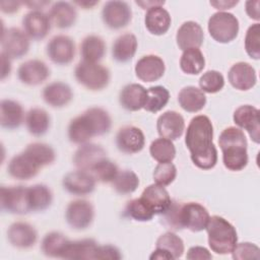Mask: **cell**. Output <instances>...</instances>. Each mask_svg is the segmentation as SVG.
I'll list each match as a JSON object with an SVG mask.
<instances>
[{
    "mask_svg": "<svg viewBox=\"0 0 260 260\" xmlns=\"http://www.w3.org/2000/svg\"><path fill=\"white\" fill-rule=\"evenodd\" d=\"M259 5H260L259 0H255V1L250 0V1H247L246 4H245V6H246L245 10H246L247 15H248L250 18H252V19H254V20H256V21H258V20L260 19Z\"/></svg>",
    "mask_w": 260,
    "mask_h": 260,
    "instance_id": "52",
    "label": "cell"
},
{
    "mask_svg": "<svg viewBox=\"0 0 260 260\" xmlns=\"http://www.w3.org/2000/svg\"><path fill=\"white\" fill-rule=\"evenodd\" d=\"M51 22L58 28L65 29L71 27L77 18L75 7L66 1L55 2L49 11Z\"/></svg>",
    "mask_w": 260,
    "mask_h": 260,
    "instance_id": "30",
    "label": "cell"
},
{
    "mask_svg": "<svg viewBox=\"0 0 260 260\" xmlns=\"http://www.w3.org/2000/svg\"><path fill=\"white\" fill-rule=\"evenodd\" d=\"M94 208L92 204L84 199L71 201L65 211L67 223L74 230L82 231L87 229L93 221Z\"/></svg>",
    "mask_w": 260,
    "mask_h": 260,
    "instance_id": "10",
    "label": "cell"
},
{
    "mask_svg": "<svg viewBox=\"0 0 260 260\" xmlns=\"http://www.w3.org/2000/svg\"><path fill=\"white\" fill-rule=\"evenodd\" d=\"M24 151L30 154L34 159L41 166V168L53 164L56 158V153L52 146L42 142H34L28 144Z\"/></svg>",
    "mask_w": 260,
    "mask_h": 260,
    "instance_id": "44",
    "label": "cell"
},
{
    "mask_svg": "<svg viewBox=\"0 0 260 260\" xmlns=\"http://www.w3.org/2000/svg\"><path fill=\"white\" fill-rule=\"evenodd\" d=\"M239 3V1H234V0H217V1H210L209 4L213 6L215 9L219 11H224L228 9L233 8Z\"/></svg>",
    "mask_w": 260,
    "mask_h": 260,
    "instance_id": "53",
    "label": "cell"
},
{
    "mask_svg": "<svg viewBox=\"0 0 260 260\" xmlns=\"http://www.w3.org/2000/svg\"><path fill=\"white\" fill-rule=\"evenodd\" d=\"M99 244L93 239H82L69 241L64 251L62 259L82 260L94 259Z\"/></svg>",
    "mask_w": 260,
    "mask_h": 260,
    "instance_id": "31",
    "label": "cell"
},
{
    "mask_svg": "<svg viewBox=\"0 0 260 260\" xmlns=\"http://www.w3.org/2000/svg\"><path fill=\"white\" fill-rule=\"evenodd\" d=\"M137 47H138V42L135 35L131 32L123 34L119 36L113 44V47H112L113 59L119 63H126L134 57L137 51Z\"/></svg>",
    "mask_w": 260,
    "mask_h": 260,
    "instance_id": "32",
    "label": "cell"
},
{
    "mask_svg": "<svg viewBox=\"0 0 260 260\" xmlns=\"http://www.w3.org/2000/svg\"><path fill=\"white\" fill-rule=\"evenodd\" d=\"M112 118L103 108L92 107L72 119L68 125V138L75 144L88 142L94 136H102L111 130Z\"/></svg>",
    "mask_w": 260,
    "mask_h": 260,
    "instance_id": "2",
    "label": "cell"
},
{
    "mask_svg": "<svg viewBox=\"0 0 260 260\" xmlns=\"http://www.w3.org/2000/svg\"><path fill=\"white\" fill-rule=\"evenodd\" d=\"M170 100L169 90L162 85L151 86L147 89L146 100L143 109L150 113H157L162 110Z\"/></svg>",
    "mask_w": 260,
    "mask_h": 260,
    "instance_id": "39",
    "label": "cell"
},
{
    "mask_svg": "<svg viewBox=\"0 0 260 260\" xmlns=\"http://www.w3.org/2000/svg\"><path fill=\"white\" fill-rule=\"evenodd\" d=\"M137 5H139L142 9H149L154 6H164L165 1H135Z\"/></svg>",
    "mask_w": 260,
    "mask_h": 260,
    "instance_id": "57",
    "label": "cell"
},
{
    "mask_svg": "<svg viewBox=\"0 0 260 260\" xmlns=\"http://www.w3.org/2000/svg\"><path fill=\"white\" fill-rule=\"evenodd\" d=\"M210 37L219 44H228L234 41L240 29L238 18L230 12L218 11L213 13L207 23Z\"/></svg>",
    "mask_w": 260,
    "mask_h": 260,
    "instance_id": "7",
    "label": "cell"
},
{
    "mask_svg": "<svg viewBox=\"0 0 260 260\" xmlns=\"http://www.w3.org/2000/svg\"><path fill=\"white\" fill-rule=\"evenodd\" d=\"M180 107L188 113H197L206 105V96L204 92L196 86H185L178 94Z\"/></svg>",
    "mask_w": 260,
    "mask_h": 260,
    "instance_id": "33",
    "label": "cell"
},
{
    "mask_svg": "<svg viewBox=\"0 0 260 260\" xmlns=\"http://www.w3.org/2000/svg\"><path fill=\"white\" fill-rule=\"evenodd\" d=\"M218 144L222 152L223 166L233 172H239L248 164L247 139L242 129L228 127L219 135Z\"/></svg>",
    "mask_w": 260,
    "mask_h": 260,
    "instance_id": "4",
    "label": "cell"
},
{
    "mask_svg": "<svg viewBox=\"0 0 260 260\" xmlns=\"http://www.w3.org/2000/svg\"><path fill=\"white\" fill-rule=\"evenodd\" d=\"M155 214H164L172 204L169 192L164 186L151 184L147 186L140 196Z\"/></svg>",
    "mask_w": 260,
    "mask_h": 260,
    "instance_id": "26",
    "label": "cell"
},
{
    "mask_svg": "<svg viewBox=\"0 0 260 260\" xmlns=\"http://www.w3.org/2000/svg\"><path fill=\"white\" fill-rule=\"evenodd\" d=\"M96 180L86 171H73L66 174L62 180L63 188L70 194L83 196L90 194L95 188Z\"/></svg>",
    "mask_w": 260,
    "mask_h": 260,
    "instance_id": "15",
    "label": "cell"
},
{
    "mask_svg": "<svg viewBox=\"0 0 260 260\" xmlns=\"http://www.w3.org/2000/svg\"><path fill=\"white\" fill-rule=\"evenodd\" d=\"M50 76V69L47 64L39 59L27 60L20 64L17 69L18 79L26 85H39Z\"/></svg>",
    "mask_w": 260,
    "mask_h": 260,
    "instance_id": "19",
    "label": "cell"
},
{
    "mask_svg": "<svg viewBox=\"0 0 260 260\" xmlns=\"http://www.w3.org/2000/svg\"><path fill=\"white\" fill-rule=\"evenodd\" d=\"M228 78L231 85L238 90H249L257 82L254 67L247 62H237L229 70Z\"/></svg>",
    "mask_w": 260,
    "mask_h": 260,
    "instance_id": "23",
    "label": "cell"
},
{
    "mask_svg": "<svg viewBox=\"0 0 260 260\" xmlns=\"http://www.w3.org/2000/svg\"><path fill=\"white\" fill-rule=\"evenodd\" d=\"M155 248H159L168 252L173 259L182 257L185 251L184 241L173 232H167L160 235L156 240Z\"/></svg>",
    "mask_w": 260,
    "mask_h": 260,
    "instance_id": "41",
    "label": "cell"
},
{
    "mask_svg": "<svg viewBox=\"0 0 260 260\" xmlns=\"http://www.w3.org/2000/svg\"><path fill=\"white\" fill-rule=\"evenodd\" d=\"M162 216L168 226L176 231L187 229L193 233L205 230L210 217L207 209L198 202L180 203L175 201H172Z\"/></svg>",
    "mask_w": 260,
    "mask_h": 260,
    "instance_id": "3",
    "label": "cell"
},
{
    "mask_svg": "<svg viewBox=\"0 0 260 260\" xmlns=\"http://www.w3.org/2000/svg\"><path fill=\"white\" fill-rule=\"evenodd\" d=\"M74 76L79 84L92 91L104 89L111 79V74L107 67L86 61H80L76 65Z\"/></svg>",
    "mask_w": 260,
    "mask_h": 260,
    "instance_id": "6",
    "label": "cell"
},
{
    "mask_svg": "<svg viewBox=\"0 0 260 260\" xmlns=\"http://www.w3.org/2000/svg\"><path fill=\"white\" fill-rule=\"evenodd\" d=\"M177 177V168L172 162H158L153 171V181L160 186L172 184Z\"/></svg>",
    "mask_w": 260,
    "mask_h": 260,
    "instance_id": "48",
    "label": "cell"
},
{
    "mask_svg": "<svg viewBox=\"0 0 260 260\" xmlns=\"http://www.w3.org/2000/svg\"><path fill=\"white\" fill-rule=\"evenodd\" d=\"M135 75L144 82H153L160 79L166 71L164 60L154 54L141 57L135 65Z\"/></svg>",
    "mask_w": 260,
    "mask_h": 260,
    "instance_id": "16",
    "label": "cell"
},
{
    "mask_svg": "<svg viewBox=\"0 0 260 260\" xmlns=\"http://www.w3.org/2000/svg\"><path fill=\"white\" fill-rule=\"evenodd\" d=\"M24 118L22 106L13 100H2L0 104V124L2 128L13 130L18 128Z\"/></svg>",
    "mask_w": 260,
    "mask_h": 260,
    "instance_id": "29",
    "label": "cell"
},
{
    "mask_svg": "<svg viewBox=\"0 0 260 260\" xmlns=\"http://www.w3.org/2000/svg\"><path fill=\"white\" fill-rule=\"evenodd\" d=\"M27 196L30 211H44L51 206L53 201L51 189L44 184L27 187Z\"/></svg>",
    "mask_w": 260,
    "mask_h": 260,
    "instance_id": "37",
    "label": "cell"
},
{
    "mask_svg": "<svg viewBox=\"0 0 260 260\" xmlns=\"http://www.w3.org/2000/svg\"><path fill=\"white\" fill-rule=\"evenodd\" d=\"M42 95L45 103L53 108H63L73 99L71 87L61 81H54L47 84L43 89Z\"/></svg>",
    "mask_w": 260,
    "mask_h": 260,
    "instance_id": "25",
    "label": "cell"
},
{
    "mask_svg": "<svg viewBox=\"0 0 260 260\" xmlns=\"http://www.w3.org/2000/svg\"><path fill=\"white\" fill-rule=\"evenodd\" d=\"M234 123L240 129L246 130L255 143L260 142L259 110L251 105H243L236 109L233 115Z\"/></svg>",
    "mask_w": 260,
    "mask_h": 260,
    "instance_id": "14",
    "label": "cell"
},
{
    "mask_svg": "<svg viewBox=\"0 0 260 260\" xmlns=\"http://www.w3.org/2000/svg\"><path fill=\"white\" fill-rule=\"evenodd\" d=\"M27 131L34 136H43L50 128L51 118L48 112L42 108H31L24 118Z\"/></svg>",
    "mask_w": 260,
    "mask_h": 260,
    "instance_id": "34",
    "label": "cell"
},
{
    "mask_svg": "<svg viewBox=\"0 0 260 260\" xmlns=\"http://www.w3.org/2000/svg\"><path fill=\"white\" fill-rule=\"evenodd\" d=\"M147 89L138 83L126 84L119 93V103L127 111L136 112L143 109Z\"/></svg>",
    "mask_w": 260,
    "mask_h": 260,
    "instance_id": "27",
    "label": "cell"
},
{
    "mask_svg": "<svg viewBox=\"0 0 260 260\" xmlns=\"http://www.w3.org/2000/svg\"><path fill=\"white\" fill-rule=\"evenodd\" d=\"M245 50L250 58L260 59V24L258 22L250 25L246 31Z\"/></svg>",
    "mask_w": 260,
    "mask_h": 260,
    "instance_id": "47",
    "label": "cell"
},
{
    "mask_svg": "<svg viewBox=\"0 0 260 260\" xmlns=\"http://www.w3.org/2000/svg\"><path fill=\"white\" fill-rule=\"evenodd\" d=\"M186 258L189 260H208L212 258V255L205 247L193 246L187 251Z\"/></svg>",
    "mask_w": 260,
    "mask_h": 260,
    "instance_id": "51",
    "label": "cell"
},
{
    "mask_svg": "<svg viewBox=\"0 0 260 260\" xmlns=\"http://www.w3.org/2000/svg\"><path fill=\"white\" fill-rule=\"evenodd\" d=\"M154 214L153 210L141 197L128 201L124 208V215L136 221H149Z\"/></svg>",
    "mask_w": 260,
    "mask_h": 260,
    "instance_id": "42",
    "label": "cell"
},
{
    "mask_svg": "<svg viewBox=\"0 0 260 260\" xmlns=\"http://www.w3.org/2000/svg\"><path fill=\"white\" fill-rule=\"evenodd\" d=\"M115 142L121 152L133 154L143 149L145 137L140 128L133 125H126L118 130Z\"/></svg>",
    "mask_w": 260,
    "mask_h": 260,
    "instance_id": "13",
    "label": "cell"
},
{
    "mask_svg": "<svg viewBox=\"0 0 260 260\" xmlns=\"http://www.w3.org/2000/svg\"><path fill=\"white\" fill-rule=\"evenodd\" d=\"M74 3L84 9H88V8H92L93 6L99 4V1H75Z\"/></svg>",
    "mask_w": 260,
    "mask_h": 260,
    "instance_id": "59",
    "label": "cell"
},
{
    "mask_svg": "<svg viewBox=\"0 0 260 260\" xmlns=\"http://www.w3.org/2000/svg\"><path fill=\"white\" fill-rule=\"evenodd\" d=\"M119 170L117 165L108 157L99 161L89 172L96 181L102 183H112L117 176Z\"/></svg>",
    "mask_w": 260,
    "mask_h": 260,
    "instance_id": "45",
    "label": "cell"
},
{
    "mask_svg": "<svg viewBox=\"0 0 260 260\" xmlns=\"http://www.w3.org/2000/svg\"><path fill=\"white\" fill-rule=\"evenodd\" d=\"M149 259L150 260H172L173 257L168 252L159 248H155V250L150 254Z\"/></svg>",
    "mask_w": 260,
    "mask_h": 260,
    "instance_id": "56",
    "label": "cell"
},
{
    "mask_svg": "<svg viewBox=\"0 0 260 260\" xmlns=\"http://www.w3.org/2000/svg\"><path fill=\"white\" fill-rule=\"evenodd\" d=\"M205 67V58L198 48H191L183 51L180 58L181 70L189 75L199 74Z\"/></svg>",
    "mask_w": 260,
    "mask_h": 260,
    "instance_id": "38",
    "label": "cell"
},
{
    "mask_svg": "<svg viewBox=\"0 0 260 260\" xmlns=\"http://www.w3.org/2000/svg\"><path fill=\"white\" fill-rule=\"evenodd\" d=\"M106 54V43L96 35L85 37L80 44V55L82 61L98 63Z\"/></svg>",
    "mask_w": 260,
    "mask_h": 260,
    "instance_id": "35",
    "label": "cell"
},
{
    "mask_svg": "<svg viewBox=\"0 0 260 260\" xmlns=\"http://www.w3.org/2000/svg\"><path fill=\"white\" fill-rule=\"evenodd\" d=\"M199 86L203 92L216 93L224 86L223 75L216 70H208L199 78Z\"/></svg>",
    "mask_w": 260,
    "mask_h": 260,
    "instance_id": "46",
    "label": "cell"
},
{
    "mask_svg": "<svg viewBox=\"0 0 260 260\" xmlns=\"http://www.w3.org/2000/svg\"><path fill=\"white\" fill-rule=\"evenodd\" d=\"M213 126L205 115L191 119L185 134V144L193 164L201 170H210L217 162V150L213 143Z\"/></svg>",
    "mask_w": 260,
    "mask_h": 260,
    "instance_id": "1",
    "label": "cell"
},
{
    "mask_svg": "<svg viewBox=\"0 0 260 260\" xmlns=\"http://www.w3.org/2000/svg\"><path fill=\"white\" fill-rule=\"evenodd\" d=\"M51 23L49 15L41 10H31L22 18L23 31L29 39L36 41L47 37L51 29Z\"/></svg>",
    "mask_w": 260,
    "mask_h": 260,
    "instance_id": "18",
    "label": "cell"
},
{
    "mask_svg": "<svg viewBox=\"0 0 260 260\" xmlns=\"http://www.w3.org/2000/svg\"><path fill=\"white\" fill-rule=\"evenodd\" d=\"M232 257L236 260H248V259H259L260 258V249L259 247L250 242L237 243L233 252L231 253Z\"/></svg>",
    "mask_w": 260,
    "mask_h": 260,
    "instance_id": "49",
    "label": "cell"
},
{
    "mask_svg": "<svg viewBox=\"0 0 260 260\" xmlns=\"http://www.w3.org/2000/svg\"><path fill=\"white\" fill-rule=\"evenodd\" d=\"M22 2H19V1H1L0 8L3 12L10 14V13L17 12Z\"/></svg>",
    "mask_w": 260,
    "mask_h": 260,
    "instance_id": "54",
    "label": "cell"
},
{
    "mask_svg": "<svg viewBox=\"0 0 260 260\" xmlns=\"http://www.w3.org/2000/svg\"><path fill=\"white\" fill-rule=\"evenodd\" d=\"M1 80H4L11 72V59L1 52Z\"/></svg>",
    "mask_w": 260,
    "mask_h": 260,
    "instance_id": "55",
    "label": "cell"
},
{
    "mask_svg": "<svg viewBox=\"0 0 260 260\" xmlns=\"http://www.w3.org/2000/svg\"><path fill=\"white\" fill-rule=\"evenodd\" d=\"M138 176L130 170H124L118 172L117 176L113 180V188L121 195H128L136 191L139 186Z\"/></svg>",
    "mask_w": 260,
    "mask_h": 260,
    "instance_id": "43",
    "label": "cell"
},
{
    "mask_svg": "<svg viewBox=\"0 0 260 260\" xmlns=\"http://www.w3.org/2000/svg\"><path fill=\"white\" fill-rule=\"evenodd\" d=\"M208 246L212 252L219 255L231 254L238 243L235 226L219 215L209 217L206 224Z\"/></svg>",
    "mask_w": 260,
    "mask_h": 260,
    "instance_id": "5",
    "label": "cell"
},
{
    "mask_svg": "<svg viewBox=\"0 0 260 260\" xmlns=\"http://www.w3.org/2000/svg\"><path fill=\"white\" fill-rule=\"evenodd\" d=\"M1 209L13 214H26L30 212L27 196V187L2 186L0 189Z\"/></svg>",
    "mask_w": 260,
    "mask_h": 260,
    "instance_id": "8",
    "label": "cell"
},
{
    "mask_svg": "<svg viewBox=\"0 0 260 260\" xmlns=\"http://www.w3.org/2000/svg\"><path fill=\"white\" fill-rule=\"evenodd\" d=\"M156 130L160 137L170 140L180 138L185 130V120L176 111H167L156 120Z\"/></svg>",
    "mask_w": 260,
    "mask_h": 260,
    "instance_id": "21",
    "label": "cell"
},
{
    "mask_svg": "<svg viewBox=\"0 0 260 260\" xmlns=\"http://www.w3.org/2000/svg\"><path fill=\"white\" fill-rule=\"evenodd\" d=\"M105 157H107V153L101 145L86 142L80 144L74 152L73 162L78 170L90 172Z\"/></svg>",
    "mask_w": 260,
    "mask_h": 260,
    "instance_id": "22",
    "label": "cell"
},
{
    "mask_svg": "<svg viewBox=\"0 0 260 260\" xmlns=\"http://www.w3.org/2000/svg\"><path fill=\"white\" fill-rule=\"evenodd\" d=\"M41 166L24 150L14 155L7 166L8 174L16 180H29L38 175Z\"/></svg>",
    "mask_w": 260,
    "mask_h": 260,
    "instance_id": "17",
    "label": "cell"
},
{
    "mask_svg": "<svg viewBox=\"0 0 260 260\" xmlns=\"http://www.w3.org/2000/svg\"><path fill=\"white\" fill-rule=\"evenodd\" d=\"M149 153L157 162H172L176 156V147L172 140L160 137L150 143Z\"/></svg>",
    "mask_w": 260,
    "mask_h": 260,
    "instance_id": "40",
    "label": "cell"
},
{
    "mask_svg": "<svg viewBox=\"0 0 260 260\" xmlns=\"http://www.w3.org/2000/svg\"><path fill=\"white\" fill-rule=\"evenodd\" d=\"M46 52L53 63L68 65L75 57V44L70 37L57 35L48 42Z\"/></svg>",
    "mask_w": 260,
    "mask_h": 260,
    "instance_id": "12",
    "label": "cell"
},
{
    "mask_svg": "<svg viewBox=\"0 0 260 260\" xmlns=\"http://www.w3.org/2000/svg\"><path fill=\"white\" fill-rule=\"evenodd\" d=\"M29 46V38L20 28L9 27L2 30L1 52L10 59H19L26 55Z\"/></svg>",
    "mask_w": 260,
    "mask_h": 260,
    "instance_id": "9",
    "label": "cell"
},
{
    "mask_svg": "<svg viewBox=\"0 0 260 260\" xmlns=\"http://www.w3.org/2000/svg\"><path fill=\"white\" fill-rule=\"evenodd\" d=\"M7 240L15 248L29 249L38 240V232L28 222L15 221L7 230Z\"/></svg>",
    "mask_w": 260,
    "mask_h": 260,
    "instance_id": "20",
    "label": "cell"
},
{
    "mask_svg": "<svg viewBox=\"0 0 260 260\" xmlns=\"http://www.w3.org/2000/svg\"><path fill=\"white\" fill-rule=\"evenodd\" d=\"M102 18L109 28L121 29L127 26L132 19L131 7L125 1H108L103 7Z\"/></svg>",
    "mask_w": 260,
    "mask_h": 260,
    "instance_id": "11",
    "label": "cell"
},
{
    "mask_svg": "<svg viewBox=\"0 0 260 260\" xmlns=\"http://www.w3.org/2000/svg\"><path fill=\"white\" fill-rule=\"evenodd\" d=\"M122 254L120 250L113 245H99L94 259L99 260H120Z\"/></svg>",
    "mask_w": 260,
    "mask_h": 260,
    "instance_id": "50",
    "label": "cell"
},
{
    "mask_svg": "<svg viewBox=\"0 0 260 260\" xmlns=\"http://www.w3.org/2000/svg\"><path fill=\"white\" fill-rule=\"evenodd\" d=\"M69 241L70 240L60 232H50L43 238L41 250L47 257L62 259Z\"/></svg>",
    "mask_w": 260,
    "mask_h": 260,
    "instance_id": "36",
    "label": "cell"
},
{
    "mask_svg": "<svg viewBox=\"0 0 260 260\" xmlns=\"http://www.w3.org/2000/svg\"><path fill=\"white\" fill-rule=\"evenodd\" d=\"M204 32L201 25L193 20L185 21L181 24L176 35V42L182 51L191 48H200L203 44Z\"/></svg>",
    "mask_w": 260,
    "mask_h": 260,
    "instance_id": "24",
    "label": "cell"
},
{
    "mask_svg": "<svg viewBox=\"0 0 260 260\" xmlns=\"http://www.w3.org/2000/svg\"><path fill=\"white\" fill-rule=\"evenodd\" d=\"M146 29L154 36L165 35L172 23V18L167 9L162 6H154L147 9L144 17Z\"/></svg>",
    "mask_w": 260,
    "mask_h": 260,
    "instance_id": "28",
    "label": "cell"
},
{
    "mask_svg": "<svg viewBox=\"0 0 260 260\" xmlns=\"http://www.w3.org/2000/svg\"><path fill=\"white\" fill-rule=\"evenodd\" d=\"M49 3L50 2H48V1H32V2L30 1V2H25L24 4L29 6L31 9L34 8V10H39V8H42L43 6H45Z\"/></svg>",
    "mask_w": 260,
    "mask_h": 260,
    "instance_id": "58",
    "label": "cell"
}]
</instances>
